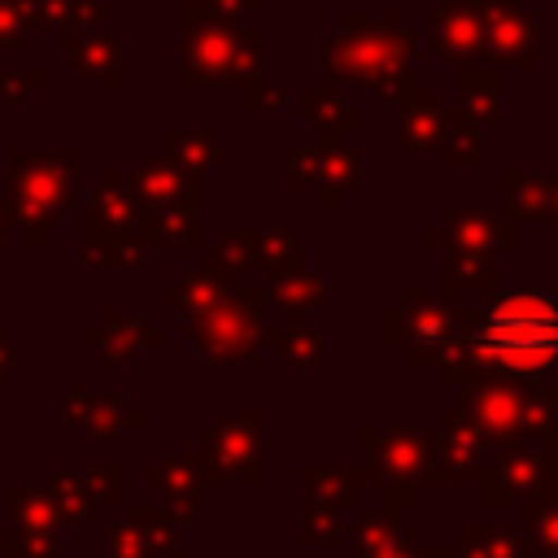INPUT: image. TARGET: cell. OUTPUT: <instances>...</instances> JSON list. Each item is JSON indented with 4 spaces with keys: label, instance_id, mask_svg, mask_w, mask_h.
<instances>
[{
    "label": "cell",
    "instance_id": "cell-8",
    "mask_svg": "<svg viewBox=\"0 0 558 558\" xmlns=\"http://www.w3.org/2000/svg\"><path fill=\"white\" fill-rule=\"evenodd\" d=\"M275 327H266V301L262 288L235 283L222 301L187 318V340L205 353L209 366H240L262 362V344H270Z\"/></svg>",
    "mask_w": 558,
    "mask_h": 558
},
{
    "label": "cell",
    "instance_id": "cell-24",
    "mask_svg": "<svg viewBox=\"0 0 558 558\" xmlns=\"http://www.w3.org/2000/svg\"><path fill=\"white\" fill-rule=\"evenodd\" d=\"M440 248L449 253H493L497 248V218L466 205V209H449L445 227H440Z\"/></svg>",
    "mask_w": 558,
    "mask_h": 558
},
{
    "label": "cell",
    "instance_id": "cell-10",
    "mask_svg": "<svg viewBox=\"0 0 558 558\" xmlns=\"http://www.w3.org/2000/svg\"><path fill=\"white\" fill-rule=\"evenodd\" d=\"M484 17V61L493 65H541V13L527 9L523 0H480Z\"/></svg>",
    "mask_w": 558,
    "mask_h": 558
},
{
    "label": "cell",
    "instance_id": "cell-7",
    "mask_svg": "<svg viewBox=\"0 0 558 558\" xmlns=\"http://www.w3.org/2000/svg\"><path fill=\"white\" fill-rule=\"evenodd\" d=\"M144 248H148L144 201L135 196L126 170H109L87 201L83 257L92 266H140Z\"/></svg>",
    "mask_w": 558,
    "mask_h": 558
},
{
    "label": "cell",
    "instance_id": "cell-35",
    "mask_svg": "<svg viewBox=\"0 0 558 558\" xmlns=\"http://www.w3.org/2000/svg\"><path fill=\"white\" fill-rule=\"evenodd\" d=\"M266 0H183V17H201V13H231V17H244V13H257Z\"/></svg>",
    "mask_w": 558,
    "mask_h": 558
},
{
    "label": "cell",
    "instance_id": "cell-11",
    "mask_svg": "<svg viewBox=\"0 0 558 558\" xmlns=\"http://www.w3.org/2000/svg\"><path fill=\"white\" fill-rule=\"evenodd\" d=\"M423 44L445 57L453 70H466L475 61H484V17H480V0H440L427 17Z\"/></svg>",
    "mask_w": 558,
    "mask_h": 558
},
{
    "label": "cell",
    "instance_id": "cell-17",
    "mask_svg": "<svg viewBox=\"0 0 558 558\" xmlns=\"http://www.w3.org/2000/svg\"><path fill=\"white\" fill-rule=\"evenodd\" d=\"M87 340H92L109 362H135L144 349L161 344L166 336H161V327H148V323H144L140 314H131V310H109L105 323L87 331Z\"/></svg>",
    "mask_w": 558,
    "mask_h": 558
},
{
    "label": "cell",
    "instance_id": "cell-9",
    "mask_svg": "<svg viewBox=\"0 0 558 558\" xmlns=\"http://www.w3.org/2000/svg\"><path fill=\"white\" fill-rule=\"evenodd\" d=\"M362 153L349 144H323L314 148H288L283 153V187L292 192H314L327 209H336L344 201V192L362 187Z\"/></svg>",
    "mask_w": 558,
    "mask_h": 558
},
{
    "label": "cell",
    "instance_id": "cell-38",
    "mask_svg": "<svg viewBox=\"0 0 558 558\" xmlns=\"http://www.w3.org/2000/svg\"><path fill=\"white\" fill-rule=\"evenodd\" d=\"M13 362H17V349H9V340L0 336V379H4V371H9Z\"/></svg>",
    "mask_w": 558,
    "mask_h": 558
},
{
    "label": "cell",
    "instance_id": "cell-16",
    "mask_svg": "<svg viewBox=\"0 0 558 558\" xmlns=\"http://www.w3.org/2000/svg\"><path fill=\"white\" fill-rule=\"evenodd\" d=\"M262 301L275 305L288 318H301L305 310H318L323 305V270L318 266H283V270H270L262 275Z\"/></svg>",
    "mask_w": 558,
    "mask_h": 558
},
{
    "label": "cell",
    "instance_id": "cell-3",
    "mask_svg": "<svg viewBox=\"0 0 558 558\" xmlns=\"http://www.w3.org/2000/svg\"><path fill=\"white\" fill-rule=\"evenodd\" d=\"M78 166H83L78 148H52V153L9 148L4 153L9 209H13V222H17V231L26 235L31 248H39L48 227L74 205Z\"/></svg>",
    "mask_w": 558,
    "mask_h": 558
},
{
    "label": "cell",
    "instance_id": "cell-2",
    "mask_svg": "<svg viewBox=\"0 0 558 558\" xmlns=\"http://www.w3.org/2000/svg\"><path fill=\"white\" fill-rule=\"evenodd\" d=\"M558 357V292H497L466 305V371L536 375Z\"/></svg>",
    "mask_w": 558,
    "mask_h": 558
},
{
    "label": "cell",
    "instance_id": "cell-29",
    "mask_svg": "<svg viewBox=\"0 0 558 558\" xmlns=\"http://www.w3.org/2000/svg\"><path fill=\"white\" fill-rule=\"evenodd\" d=\"M205 266L227 283H244V275L257 270V227L227 231L214 248H205Z\"/></svg>",
    "mask_w": 558,
    "mask_h": 558
},
{
    "label": "cell",
    "instance_id": "cell-25",
    "mask_svg": "<svg viewBox=\"0 0 558 558\" xmlns=\"http://www.w3.org/2000/svg\"><path fill=\"white\" fill-rule=\"evenodd\" d=\"M401 109H405V118H401V144H405L410 153L436 148L440 126H445V113H449L445 96H440L436 87H423V92H418L410 105H401Z\"/></svg>",
    "mask_w": 558,
    "mask_h": 558
},
{
    "label": "cell",
    "instance_id": "cell-40",
    "mask_svg": "<svg viewBox=\"0 0 558 558\" xmlns=\"http://www.w3.org/2000/svg\"><path fill=\"white\" fill-rule=\"evenodd\" d=\"M549 222L558 227V174L549 179Z\"/></svg>",
    "mask_w": 558,
    "mask_h": 558
},
{
    "label": "cell",
    "instance_id": "cell-19",
    "mask_svg": "<svg viewBox=\"0 0 558 558\" xmlns=\"http://www.w3.org/2000/svg\"><path fill=\"white\" fill-rule=\"evenodd\" d=\"M301 113H305V122L323 135V144H344V140L366 122L362 109L344 105L340 87H331V83H323V87H305V92H301Z\"/></svg>",
    "mask_w": 558,
    "mask_h": 558
},
{
    "label": "cell",
    "instance_id": "cell-6",
    "mask_svg": "<svg viewBox=\"0 0 558 558\" xmlns=\"http://www.w3.org/2000/svg\"><path fill=\"white\" fill-rule=\"evenodd\" d=\"M466 418L488 440L519 436H554L558 427V392L523 384V375H471L466 379Z\"/></svg>",
    "mask_w": 558,
    "mask_h": 558
},
{
    "label": "cell",
    "instance_id": "cell-37",
    "mask_svg": "<svg viewBox=\"0 0 558 558\" xmlns=\"http://www.w3.org/2000/svg\"><path fill=\"white\" fill-rule=\"evenodd\" d=\"M240 96H244V109H275V105H283V92L270 87V83H262V78L244 83Z\"/></svg>",
    "mask_w": 558,
    "mask_h": 558
},
{
    "label": "cell",
    "instance_id": "cell-36",
    "mask_svg": "<svg viewBox=\"0 0 558 558\" xmlns=\"http://www.w3.org/2000/svg\"><path fill=\"white\" fill-rule=\"evenodd\" d=\"M44 87V74L39 70H26V74H13V70H0V96L4 105H26V92Z\"/></svg>",
    "mask_w": 558,
    "mask_h": 558
},
{
    "label": "cell",
    "instance_id": "cell-32",
    "mask_svg": "<svg viewBox=\"0 0 558 558\" xmlns=\"http://www.w3.org/2000/svg\"><path fill=\"white\" fill-rule=\"evenodd\" d=\"M301 262V235L292 227H257V270H283Z\"/></svg>",
    "mask_w": 558,
    "mask_h": 558
},
{
    "label": "cell",
    "instance_id": "cell-26",
    "mask_svg": "<svg viewBox=\"0 0 558 558\" xmlns=\"http://www.w3.org/2000/svg\"><path fill=\"white\" fill-rule=\"evenodd\" d=\"M235 283H227V279H218L205 262L201 266H192V270H183L179 275V283H170L166 292H161V301L170 305V310H183L187 318L192 314H201V310H209L214 301H222L227 292H231Z\"/></svg>",
    "mask_w": 558,
    "mask_h": 558
},
{
    "label": "cell",
    "instance_id": "cell-1",
    "mask_svg": "<svg viewBox=\"0 0 558 558\" xmlns=\"http://www.w3.org/2000/svg\"><path fill=\"white\" fill-rule=\"evenodd\" d=\"M323 83H357L392 105H410L423 92V35L410 31L397 9H344L340 31L327 35Z\"/></svg>",
    "mask_w": 558,
    "mask_h": 558
},
{
    "label": "cell",
    "instance_id": "cell-39",
    "mask_svg": "<svg viewBox=\"0 0 558 558\" xmlns=\"http://www.w3.org/2000/svg\"><path fill=\"white\" fill-rule=\"evenodd\" d=\"M9 227H13V209H9V201L0 196V244H4V235H9Z\"/></svg>",
    "mask_w": 558,
    "mask_h": 558
},
{
    "label": "cell",
    "instance_id": "cell-4",
    "mask_svg": "<svg viewBox=\"0 0 558 558\" xmlns=\"http://www.w3.org/2000/svg\"><path fill=\"white\" fill-rule=\"evenodd\" d=\"M379 336L401 349L405 366L453 362L466 353V301L453 292H418L405 288L401 305L379 314Z\"/></svg>",
    "mask_w": 558,
    "mask_h": 558
},
{
    "label": "cell",
    "instance_id": "cell-18",
    "mask_svg": "<svg viewBox=\"0 0 558 558\" xmlns=\"http://www.w3.org/2000/svg\"><path fill=\"white\" fill-rule=\"evenodd\" d=\"M440 418H445V423H440L436 432H423V440L432 445V453H427V458H436L445 475L462 480V475H471V471H475V462H480V440H484V436L471 427V418H466V414L445 410Z\"/></svg>",
    "mask_w": 558,
    "mask_h": 558
},
{
    "label": "cell",
    "instance_id": "cell-12",
    "mask_svg": "<svg viewBox=\"0 0 558 558\" xmlns=\"http://www.w3.org/2000/svg\"><path fill=\"white\" fill-rule=\"evenodd\" d=\"M257 418H262L257 410H240V414H227L209 432L205 462H209L214 475H248V480H257V449H262V440H257L262 423Z\"/></svg>",
    "mask_w": 558,
    "mask_h": 558
},
{
    "label": "cell",
    "instance_id": "cell-27",
    "mask_svg": "<svg viewBox=\"0 0 558 558\" xmlns=\"http://www.w3.org/2000/svg\"><path fill=\"white\" fill-rule=\"evenodd\" d=\"M501 192H506V218L549 222V179H536L523 170H501Z\"/></svg>",
    "mask_w": 558,
    "mask_h": 558
},
{
    "label": "cell",
    "instance_id": "cell-15",
    "mask_svg": "<svg viewBox=\"0 0 558 558\" xmlns=\"http://www.w3.org/2000/svg\"><path fill=\"white\" fill-rule=\"evenodd\" d=\"M131 174L135 196L144 201V209H170V205H201V179L183 174L170 157H148L140 161Z\"/></svg>",
    "mask_w": 558,
    "mask_h": 558
},
{
    "label": "cell",
    "instance_id": "cell-33",
    "mask_svg": "<svg viewBox=\"0 0 558 558\" xmlns=\"http://www.w3.org/2000/svg\"><path fill=\"white\" fill-rule=\"evenodd\" d=\"M100 13H105L100 0H39V26H61V31L96 26Z\"/></svg>",
    "mask_w": 558,
    "mask_h": 558
},
{
    "label": "cell",
    "instance_id": "cell-30",
    "mask_svg": "<svg viewBox=\"0 0 558 558\" xmlns=\"http://www.w3.org/2000/svg\"><path fill=\"white\" fill-rule=\"evenodd\" d=\"M70 410H74V418L92 436H118L122 427L140 423V410L126 405V401H118V397H83V392H74L70 397Z\"/></svg>",
    "mask_w": 558,
    "mask_h": 558
},
{
    "label": "cell",
    "instance_id": "cell-34",
    "mask_svg": "<svg viewBox=\"0 0 558 558\" xmlns=\"http://www.w3.org/2000/svg\"><path fill=\"white\" fill-rule=\"evenodd\" d=\"M39 26V0H0V48H17Z\"/></svg>",
    "mask_w": 558,
    "mask_h": 558
},
{
    "label": "cell",
    "instance_id": "cell-31",
    "mask_svg": "<svg viewBox=\"0 0 558 558\" xmlns=\"http://www.w3.org/2000/svg\"><path fill=\"white\" fill-rule=\"evenodd\" d=\"M270 344H279L283 362H288V366H296V371L318 366V362H323V349H327L323 331H318V327H310V323H301V318H288L283 327H275Z\"/></svg>",
    "mask_w": 558,
    "mask_h": 558
},
{
    "label": "cell",
    "instance_id": "cell-28",
    "mask_svg": "<svg viewBox=\"0 0 558 558\" xmlns=\"http://www.w3.org/2000/svg\"><path fill=\"white\" fill-rule=\"evenodd\" d=\"M436 153H440V166L445 170H475L480 157H484L480 126L466 122L458 109H449L445 113V126H440V140H436Z\"/></svg>",
    "mask_w": 558,
    "mask_h": 558
},
{
    "label": "cell",
    "instance_id": "cell-21",
    "mask_svg": "<svg viewBox=\"0 0 558 558\" xmlns=\"http://www.w3.org/2000/svg\"><path fill=\"white\" fill-rule=\"evenodd\" d=\"M161 157H170L183 174L205 179L209 170L222 166V144H218V131L214 126H166Z\"/></svg>",
    "mask_w": 558,
    "mask_h": 558
},
{
    "label": "cell",
    "instance_id": "cell-13",
    "mask_svg": "<svg viewBox=\"0 0 558 558\" xmlns=\"http://www.w3.org/2000/svg\"><path fill=\"white\" fill-rule=\"evenodd\" d=\"M362 440L371 449V466H375L379 480H388V484H418L423 480V466H427L423 432H410V427H366Z\"/></svg>",
    "mask_w": 558,
    "mask_h": 558
},
{
    "label": "cell",
    "instance_id": "cell-20",
    "mask_svg": "<svg viewBox=\"0 0 558 558\" xmlns=\"http://www.w3.org/2000/svg\"><path fill=\"white\" fill-rule=\"evenodd\" d=\"M458 83H462L458 113L466 122H475L480 131H497L501 126V78H497V65L493 61H475V65L458 70Z\"/></svg>",
    "mask_w": 558,
    "mask_h": 558
},
{
    "label": "cell",
    "instance_id": "cell-22",
    "mask_svg": "<svg viewBox=\"0 0 558 558\" xmlns=\"http://www.w3.org/2000/svg\"><path fill=\"white\" fill-rule=\"evenodd\" d=\"M549 480H554V458L545 449H532V445L510 449L506 462L493 471L497 497H532V493H545Z\"/></svg>",
    "mask_w": 558,
    "mask_h": 558
},
{
    "label": "cell",
    "instance_id": "cell-5",
    "mask_svg": "<svg viewBox=\"0 0 558 558\" xmlns=\"http://www.w3.org/2000/svg\"><path fill=\"white\" fill-rule=\"evenodd\" d=\"M262 78V31L231 13L183 17V87H244Z\"/></svg>",
    "mask_w": 558,
    "mask_h": 558
},
{
    "label": "cell",
    "instance_id": "cell-14",
    "mask_svg": "<svg viewBox=\"0 0 558 558\" xmlns=\"http://www.w3.org/2000/svg\"><path fill=\"white\" fill-rule=\"evenodd\" d=\"M65 52L83 78H92L100 87H122V78H126L122 35L96 31V26H74V31H65Z\"/></svg>",
    "mask_w": 558,
    "mask_h": 558
},
{
    "label": "cell",
    "instance_id": "cell-23",
    "mask_svg": "<svg viewBox=\"0 0 558 558\" xmlns=\"http://www.w3.org/2000/svg\"><path fill=\"white\" fill-rule=\"evenodd\" d=\"M445 292H453V296L471 292V296H480V305L493 301L501 292V270H497L493 253H449V262H445Z\"/></svg>",
    "mask_w": 558,
    "mask_h": 558
}]
</instances>
